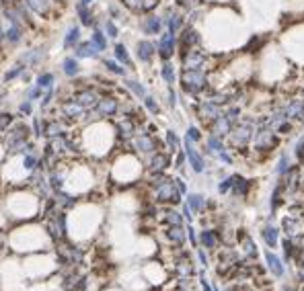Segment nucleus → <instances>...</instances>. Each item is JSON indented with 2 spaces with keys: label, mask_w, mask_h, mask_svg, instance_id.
I'll return each instance as SVG.
<instances>
[{
  "label": "nucleus",
  "mask_w": 304,
  "mask_h": 291,
  "mask_svg": "<svg viewBox=\"0 0 304 291\" xmlns=\"http://www.w3.org/2000/svg\"><path fill=\"white\" fill-rule=\"evenodd\" d=\"M179 84L185 95L193 99L204 97L212 88V84H210V72H206V70H181Z\"/></svg>",
  "instance_id": "f257e3e1"
},
{
  "label": "nucleus",
  "mask_w": 304,
  "mask_h": 291,
  "mask_svg": "<svg viewBox=\"0 0 304 291\" xmlns=\"http://www.w3.org/2000/svg\"><path fill=\"white\" fill-rule=\"evenodd\" d=\"M177 57H179L181 70H206V72H212V70H214V66H212L214 57L204 50V45H202V48L187 50V52L179 53Z\"/></svg>",
  "instance_id": "f03ea898"
},
{
  "label": "nucleus",
  "mask_w": 304,
  "mask_h": 291,
  "mask_svg": "<svg viewBox=\"0 0 304 291\" xmlns=\"http://www.w3.org/2000/svg\"><path fill=\"white\" fill-rule=\"evenodd\" d=\"M279 146V133L267 125H257L255 135H253V148L255 152H274Z\"/></svg>",
  "instance_id": "7ed1b4c3"
},
{
  "label": "nucleus",
  "mask_w": 304,
  "mask_h": 291,
  "mask_svg": "<svg viewBox=\"0 0 304 291\" xmlns=\"http://www.w3.org/2000/svg\"><path fill=\"white\" fill-rule=\"evenodd\" d=\"M122 111V101H118L113 95L103 92V97L99 99V103L95 105V109L89 111L91 119H111Z\"/></svg>",
  "instance_id": "20e7f679"
},
{
  "label": "nucleus",
  "mask_w": 304,
  "mask_h": 291,
  "mask_svg": "<svg viewBox=\"0 0 304 291\" xmlns=\"http://www.w3.org/2000/svg\"><path fill=\"white\" fill-rule=\"evenodd\" d=\"M154 45H156V55L160 57V62L173 60L179 50V35H175L171 31H162L158 35V39L154 41Z\"/></svg>",
  "instance_id": "39448f33"
},
{
  "label": "nucleus",
  "mask_w": 304,
  "mask_h": 291,
  "mask_svg": "<svg viewBox=\"0 0 304 291\" xmlns=\"http://www.w3.org/2000/svg\"><path fill=\"white\" fill-rule=\"evenodd\" d=\"M101 97H103V92L97 86H92V84H76V88H74V92H72V97H70V99H74L80 107H85L87 111H91V109H95V105L99 103Z\"/></svg>",
  "instance_id": "423d86ee"
},
{
  "label": "nucleus",
  "mask_w": 304,
  "mask_h": 291,
  "mask_svg": "<svg viewBox=\"0 0 304 291\" xmlns=\"http://www.w3.org/2000/svg\"><path fill=\"white\" fill-rule=\"evenodd\" d=\"M224 111V107H222V105H218L216 101H212L210 97H200L197 99V103H195V113H197V117H200V121L202 123H212L218 115Z\"/></svg>",
  "instance_id": "0eeeda50"
},
{
  "label": "nucleus",
  "mask_w": 304,
  "mask_h": 291,
  "mask_svg": "<svg viewBox=\"0 0 304 291\" xmlns=\"http://www.w3.org/2000/svg\"><path fill=\"white\" fill-rule=\"evenodd\" d=\"M204 45V35L200 33L195 25H185L179 33V50H177V55L191 50V48H202Z\"/></svg>",
  "instance_id": "6e6552de"
},
{
  "label": "nucleus",
  "mask_w": 304,
  "mask_h": 291,
  "mask_svg": "<svg viewBox=\"0 0 304 291\" xmlns=\"http://www.w3.org/2000/svg\"><path fill=\"white\" fill-rule=\"evenodd\" d=\"M138 27H140V31H142V35H146V37H158V35L165 31V21H162V15L148 13V15L140 17Z\"/></svg>",
  "instance_id": "1a4fd4ad"
},
{
  "label": "nucleus",
  "mask_w": 304,
  "mask_h": 291,
  "mask_svg": "<svg viewBox=\"0 0 304 291\" xmlns=\"http://www.w3.org/2000/svg\"><path fill=\"white\" fill-rule=\"evenodd\" d=\"M162 21H165V31H171L175 35H179L181 29L187 25L185 13L181 8H177V6H167L165 15H162Z\"/></svg>",
  "instance_id": "9d476101"
},
{
  "label": "nucleus",
  "mask_w": 304,
  "mask_h": 291,
  "mask_svg": "<svg viewBox=\"0 0 304 291\" xmlns=\"http://www.w3.org/2000/svg\"><path fill=\"white\" fill-rule=\"evenodd\" d=\"M0 25H2V29H4L6 48H17V45L23 43V39H25V27L17 25V23H10L2 17H0Z\"/></svg>",
  "instance_id": "9b49d317"
},
{
  "label": "nucleus",
  "mask_w": 304,
  "mask_h": 291,
  "mask_svg": "<svg viewBox=\"0 0 304 291\" xmlns=\"http://www.w3.org/2000/svg\"><path fill=\"white\" fill-rule=\"evenodd\" d=\"M23 2L27 4V8L33 13V17H39L43 21L54 19L56 8H58V4L54 2V0H23Z\"/></svg>",
  "instance_id": "f8f14e48"
},
{
  "label": "nucleus",
  "mask_w": 304,
  "mask_h": 291,
  "mask_svg": "<svg viewBox=\"0 0 304 291\" xmlns=\"http://www.w3.org/2000/svg\"><path fill=\"white\" fill-rule=\"evenodd\" d=\"M134 52H136V60L140 64L150 66L152 62H154V57H156V45H154V41H150L148 37L146 39H138Z\"/></svg>",
  "instance_id": "ddd939ff"
},
{
  "label": "nucleus",
  "mask_w": 304,
  "mask_h": 291,
  "mask_svg": "<svg viewBox=\"0 0 304 291\" xmlns=\"http://www.w3.org/2000/svg\"><path fill=\"white\" fill-rule=\"evenodd\" d=\"M154 189H156V201H160V203H179L181 201V191L177 189L175 181L167 179L165 183Z\"/></svg>",
  "instance_id": "4468645a"
},
{
  "label": "nucleus",
  "mask_w": 304,
  "mask_h": 291,
  "mask_svg": "<svg viewBox=\"0 0 304 291\" xmlns=\"http://www.w3.org/2000/svg\"><path fill=\"white\" fill-rule=\"evenodd\" d=\"M282 228H284L286 238L294 240V238L302 236V232H304V217L302 215H296V213H290V215L284 217Z\"/></svg>",
  "instance_id": "2eb2a0df"
},
{
  "label": "nucleus",
  "mask_w": 304,
  "mask_h": 291,
  "mask_svg": "<svg viewBox=\"0 0 304 291\" xmlns=\"http://www.w3.org/2000/svg\"><path fill=\"white\" fill-rule=\"evenodd\" d=\"M208 127H210V133H212V135L224 139V137L230 135V132H232V127H235V123H232V121L226 117V115H224V111H222V113H220L218 117H216L212 123H210Z\"/></svg>",
  "instance_id": "dca6fc26"
},
{
  "label": "nucleus",
  "mask_w": 304,
  "mask_h": 291,
  "mask_svg": "<svg viewBox=\"0 0 304 291\" xmlns=\"http://www.w3.org/2000/svg\"><path fill=\"white\" fill-rule=\"evenodd\" d=\"M132 146L136 152H142V154H152L156 150V139L152 137L150 133L144 132H136V135L132 137Z\"/></svg>",
  "instance_id": "f3484780"
},
{
  "label": "nucleus",
  "mask_w": 304,
  "mask_h": 291,
  "mask_svg": "<svg viewBox=\"0 0 304 291\" xmlns=\"http://www.w3.org/2000/svg\"><path fill=\"white\" fill-rule=\"evenodd\" d=\"M76 17L80 21V25L83 27H97L101 25V23L97 21V15H95V10H92V6H85V4H80L76 2Z\"/></svg>",
  "instance_id": "a211bd4d"
},
{
  "label": "nucleus",
  "mask_w": 304,
  "mask_h": 291,
  "mask_svg": "<svg viewBox=\"0 0 304 291\" xmlns=\"http://www.w3.org/2000/svg\"><path fill=\"white\" fill-rule=\"evenodd\" d=\"M185 156H187V160H189V166L195 172H202L206 168V162H204L202 154L193 148V142H189V139H185Z\"/></svg>",
  "instance_id": "6ab92c4d"
},
{
  "label": "nucleus",
  "mask_w": 304,
  "mask_h": 291,
  "mask_svg": "<svg viewBox=\"0 0 304 291\" xmlns=\"http://www.w3.org/2000/svg\"><path fill=\"white\" fill-rule=\"evenodd\" d=\"M74 55L78 60H95V57L101 55V52L91 43V39H87V41H80L74 48Z\"/></svg>",
  "instance_id": "aec40b11"
},
{
  "label": "nucleus",
  "mask_w": 304,
  "mask_h": 291,
  "mask_svg": "<svg viewBox=\"0 0 304 291\" xmlns=\"http://www.w3.org/2000/svg\"><path fill=\"white\" fill-rule=\"evenodd\" d=\"M45 60V52L43 50H27L19 55V62L27 68H37Z\"/></svg>",
  "instance_id": "412c9836"
},
{
  "label": "nucleus",
  "mask_w": 304,
  "mask_h": 291,
  "mask_svg": "<svg viewBox=\"0 0 304 291\" xmlns=\"http://www.w3.org/2000/svg\"><path fill=\"white\" fill-rule=\"evenodd\" d=\"M160 78L165 80V84H167V86H175V84H177L179 72H177V68H175L173 60H167V62H162V64H160Z\"/></svg>",
  "instance_id": "4be33fe9"
},
{
  "label": "nucleus",
  "mask_w": 304,
  "mask_h": 291,
  "mask_svg": "<svg viewBox=\"0 0 304 291\" xmlns=\"http://www.w3.org/2000/svg\"><path fill=\"white\" fill-rule=\"evenodd\" d=\"M62 72L66 78H78L80 72H83V68H80V60L76 55H68L62 60Z\"/></svg>",
  "instance_id": "5701e85b"
},
{
  "label": "nucleus",
  "mask_w": 304,
  "mask_h": 291,
  "mask_svg": "<svg viewBox=\"0 0 304 291\" xmlns=\"http://www.w3.org/2000/svg\"><path fill=\"white\" fill-rule=\"evenodd\" d=\"M80 41H83V31H80V25H70L66 35H64V48L66 50H74Z\"/></svg>",
  "instance_id": "b1692460"
},
{
  "label": "nucleus",
  "mask_w": 304,
  "mask_h": 291,
  "mask_svg": "<svg viewBox=\"0 0 304 291\" xmlns=\"http://www.w3.org/2000/svg\"><path fill=\"white\" fill-rule=\"evenodd\" d=\"M91 43L95 45V48L103 53V52H107V48H109V37L105 35V31H103V27L101 25H97V27H92V33H91Z\"/></svg>",
  "instance_id": "393cba45"
},
{
  "label": "nucleus",
  "mask_w": 304,
  "mask_h": 291,
  "mask_svg": "<svg viewBox=\"0 0 304 291\" xmlns=\"http://www.w3.org/2000/svg\"><path fill=\"white\" fill-rule=\"evenodd\" d=\"M265 45H267V39L261 37V35H251L249 41L244 43V48H243V53H249V55H255V53H259L265 50Z\"/></svg>",
  "instance_id": "a878e982"
},
{
  "label": "nucleus",
  "mask_w": 304,
  "mask_h": 291,
  "mask_svg": "<svg viewBox=\"0 0 304 291\" xmlns=\"http://www.w3.org/2000/svg\"><path fill=\"white\" fill-rule=\"evenodd\" d=\"M123 86H125V90L127 92H132V97H136V99H144L146 95H148V90H146V86L140 82V80H136V78H123Z\"/></svg>",
  "instance_id": "bb28decb"
},
{
  "label": "nucleus",
  "mask_w": 304,
  "mask_h": 291,
  "mask_svg": "<svg viewBox=\"0 0 304 291\" xmlns=\"http://www.w3.org/2000/svg\"><path fill=\"white\" fill-rule=\"evenodd\" d=\"M251 187H253V183L249 181V179H244V177H241V174H235V183H232V195H237V197H247L249 195V191H251Z\"/></svg>",
  "instance_id": "cd10ccee"
},
{
  "label": "nucleus",
  "mask_w": 304,
  "mask_h": 291,
  "mask_svg": "<svg viewBox=\"0 0 304 291\" xmlns=\"http://www.w3.org/2000/svg\"><path fill=\"white\" fill-rule=\"evenodd\" d=\"M113 57L120 64H123L127 70L134 68V60H132V55H130V52H127V48H125L123 43H115L113 45Z\"/></svg>",
  "instance_id": "c85d7f7f"
},
{
  "label": "nucleus",
  "mask_w": 304,
  "mask_h": 291,
  "mask_svg": "<svg viewBox=\"0 0 304 291\" xmlns=\"http://www.w3.org/2000/svg\"><path fill=\"white\" fill-rule=\"evenodd\" d=\"M103 68L107 70L109 74H113V76H120V78L127 76V68L123 64H120L115 57H103Z\"/></svg>",
  "instance_id": "c756f323"
},
{
  "label": "nucleus",
  "mask_w": 304,
  "mask_h": 291,
  "mask_svg": "<svg viewBox=\"0 0 304 291\" xmlns=\"http://www.w3.org/2000/svg\"><path fill=\"white\" fill-rule=\"evenodd\" d=\"M169 166H171V160H169L167 154H162V152L152 154V158H150V170L152 172H165Z\"/></svg>",
  "instance_id": "7c9ffc66"
},
{
  "label": "nucleus",
  "mask_w": 304,
  "mask_h": 291,
  "mask_svg": "<svg viewBox=\"0 0 304 291\" xmlns=\"http://www.w3.org/2000/svg\"><path fill=\"white\" fill-rule=\"evenodd\" d=\"M277 234H279V230L275 226H272V224L263 226V230H261V238H263V242L270 248H275L277 246Z\"/></svg>",
  "instance_id": "2f4dec72"
},
{
  "label": "nucleus",
  "mask_w": 304,
  "mask_h": 291,
  "mask_svg": "<svg viewBox=\"0 0 304 291\" xmlns=\"http://www.w3.org/2000/svg\"><path fill=\"white\" fill-rule=\"evenodd\" d=\"M265 261H267V266L272 269V273L274 275H277V277H282L284 275V266H282V261H279L275 254L272 252V250H265Z\"/></svg>",
  "instance_id": "473e14b6"
},
{
  "label": "nucleus",
  "mask_w": 304,
  "mask_h": 291,
  "mask_svg": "<svg viewBox=\"0 0 304 291\" xmlns=\"http://www.w3.org/2000/svg\"><path fill=\"white\" fill-rule=\"evenodd\" d=\"M103 31H105V35H107L109 39H118L120 37V25H118V21H113V19H105L103 21Z\"/></svg>",
  "instance_id": "72a5a7b5"
},
{
  "label": "nucleus",
  "mask_w": 304,
  "mask_h": 291,
  "mask_svg": "<svg viewBox=\"0 0 304 291\" xmlns=\"http://www.w3.org/2000/svg\"><path fill=\"white\" fill-rule=\"evenodd\" d=\"M290 168H292V160H290V156L286 152H282V154H279V160H277V166H275V174L282 179V177H286V174H288Z\"/></svg>",
  "instance_id": "f704fd0d"
},
{
  "label": "nucleus",
  "mask_w": 304,
  "mask_h": 291,
  "mask_svg": "<svg viewBox=\"0 0 304 291\" xmlns=\"http://www.w3.org/2000/svg\"><path fill=\"white\" fill-rule=\"evenodd\" d=\"M54 82H56V74L54 72H41L37 78H35V84L39 88L48 90V88H54Z\"/></svg>",
  "instance_id": "c9c22d12"
},
{
  "label": "nucleus",
  "mask_w": 304,
  "mask_h": 291,
  "mask_svg": "<svg viewBox=\"0 0 304 291\" xmlns=\"http://www.w3.org/2000/svg\"><path fill=\"white\" fill-rule=\"evenodd\" d=\"M162 0H140V8L138 15H148V13H156V8H160Z\"/></svg>",
  "instance_id": "e433bc0d"
},
{
  "label": "nucleus",
  "mask_w": 304,
  "mask_h": 291,
  "mask_svg": "<svg viewBox=\"0 0 304 291\" xmlns=\"http://www.w3.org/2000/svg\"><path fill=\"white\" fill-rule=\"evenodd\" d=\"M220 150H224L222 137H216V135L210 133V137L206 139V152H208V154H218Z\"/></svg>",
  "instance_id": "4c0bfd02"
},
{
  "label": "nucleus",
  "mask_w": 304,
  "mask_h": 291,
  "mask_svg": "<svg viewBox=\"0 0 304 291\" xmlns=\"http://www.w3.org/2000/svg\"><path fill=\"white\" fill-rule=\"evenodd\" d=\"M107 17L113 19V21H125V15H123V6L122 2H109L107 4Z\"/></svg>",
  "instance_id": "58836bf2"
},
{
  "label": "nucleus",
  "mask_w": 304,
  "mask_h": 291,
  "mask_svg": "<svg viewBox=\"0 0 304 291\" xmlns=\"http://www.w3.org/2000/svg\"><path fill=\"white\" fill-rule=\"evenodd\" d=\"M202 244L206 248H216L218 246V234L214 230H204L202 232Z\"/></svg>",
  "instance_id": "ea45409f"
},
{
  "label": "nucleus",
  "mask_w": 304,
  "mask_h": 291,
  "mask_svg": "<svg viewBox=\"0 0 304 291\" xmlns=\"http://www.w3.org/2000/svg\"><path fill=\"white\" fill-rule=\"evenodd\" d=\"M187 205L191 207V212H197L200 213L202 209L206 207V199L202 195H197V193H193V195H189V199H187Z\"/></svg>",
  "instance_id": "a19ab883"
},
{
  "label": "nucleus",
  "mask_w": 304,
  "mask_h": 291,
  "mask_svg": "<svg viewBox=\"0 0 304 291\" xmlns=\"http://www.w3.org/2000/svg\"><path fill=\"white\" fill-rule=\"evenodd\" d=\"M142 101H144V107H146V111L150 115H158L160 113V105H158V101L152 97V95H146Z\"/></svg>",
  "instance_id": "79ce46f5"
},
{
  "label": "nucleus",
  "mask_w": 304,
  "mask_h": 291,
  "mask_svg": "<svg viewBox=\"0 0 304 291\" xmlns=\"http://www.w3.org/2000/svg\"><path fill=\"white\" fill-rule=\"evenodd\" d=\"M169 238H171L175 244H183V240H185V230H183L181 226H171Z\"/></svg>",
  "instance_id": "37998d69"
},
{
  "label": "nucleus",
  "mask_w": 304,
  "mask_h": 291,
  "mask_svg": "<svg viewBox=\"0 0 304 291\" xmlns=\"http://www.w3.org/2000/svg\"><path fill=\"white\" fill-rule=\"evenodd\" d=\"M243 248H244V254H247L249 259H257V246L253 244V240L249 236L243 238Z\"/></svg>",
  "instance_id": "c03bdc74"
},
{
  "label": "nucleus",
  "mask_w": 304,
  "mask_h": 291,
  "mask_svg": "<svg viewBox=\"0 0 304 291\" xmlns=\"http://www.w3.org/2000/svg\"><path fill=\"white\" fill-rule=\"evenodd\" d=\"M167 146H169L171 152H177V150L181 148V139L175 132H167Z\"/></svg>",
  "instance_id": "a18cd8bd"
},
{
  "label": "nucleus",
  "mask_w": 304,
  "mask_h": 291,
  "mask_svg": "<svg viewBox=\"0 0 304 291\" xmlns=\"http://www.w3.org/2000/svg\"><path fill=\"white\" fill-rule=\"evenodd\" d=\"M165 222H167L169 226H181V224H183V217H181L177 212H167V213H165Z\"/></svg>",
  "instance_id": "49530a36"
},
{
  "label": "nucleus",
  "mask_w": 304,
  "mask_h": 291,
  "mask_svg": "<svg viewBox=\"0 0 304 291\" xmlns=\"http://www.w3.org/2000/svg\"><path fill=\"white\" fill-rule=\"evenodd\" d=\"M185 139H189V142H202V130L200 127H195V125H191L189 130H187V137Z\"/></svg>",
  "instance_id": "de8ad7c7"
},
{
  "label": "nucleus",
  "mask_w": 304,
  "mask_h": 291,
  "mask_svg": "<svg viewBox=\"0 0 304 291\" xmlns=\"http://www.w3.org/2000/svg\"><path fill=\"white\" fill-rule=\"evenodd\" d=\"M25 95H27V101H35V99L43 97V88H39L37 84H35V86H29Z\"/></svg>",
  "instance_id": "09e8293b"
},
{
  "label": "nucleus",
  "mask_w": 304,
  "mask_h": 291,
  "mask_svg": "<svg viewBox=\"0 0 304 291\" xmlns=\"http://www.w3.org/2000/svg\"><path fill=\"white\" fill-rule=\"evenodd\" d=\"M232 183H235V174H230V177H226L224 181H220L218 191H220V193H228V191L232 189Z\"/></svg>",
  "instance_id": "8fccbe9b"
},
{
  "label": "nucleus",
  "mask_w": 304,
  "mask_h": 291,
  "mask_svg": "<svg viewBox=\"0 0 304 291\" xmlns=\"http://www.w3.org/2000/svg\"><path fill=\"white\" fill-rule=\"evenodd\" d=\"M294 156H296L298 162L304 160V135L298 137V142H296V146H294Z\"/></svg>",
  "instance_id": "3c124183"
},
{
  "label": "nucleus",
  "mask_w": 304,
  "mask_h": 291,
  "mask_svg": "<svg viewBox=\"0 0 304 291\" xmlns=\"http://www.w3.org/2000/svg\"><path fill=\"white\" fill-rule=\"evenodd\" d=\"M122 6L125 10H130V13H136L138 15V8H140V0H120Z\"/></svg>",
  "instance_id": "603ef678"
},
{
  "label": "nucleus",
  "mask_w": 304,
  "mask_h": 291,
  "mask_svg": "<svg viewBox=\"0 0 304 291\" xmlns=\"http://www.w3.org/2000/svg\"><path fill=\"white\" fill-rule=\"evenodd\" d=\"M292 130H294V125H292V121H290V119H286V121H282V123L277 125V130H275V132H277L279 135H288Z\"/></svg>",
  "instance_id": "864d4df0"
},
{
  "label": "nucleus",
  "mask_w": 304,
  "mask_h": 291,
  "mask_svg": "<svg viewBox=\"0 0 304 291\" xmlns=\"http://www.w3.org/2000/svg\"><path fill=\"white\" fill-rule=\"evenodd\" d=\"M167 103H169V107H171V109L177 107V92H175L173 86L167 88Z\"/></svg>",
  "instance_id": "5fc2aeb1"
},
{
  "label": "nucleus",
  "mask_w": 304,
  "mask_h": 291,
  "mask_svg": "<svg viewBox=\"0 0 304 291\" xmlns=\"http://www.w3.org/2000/svg\"><path fill=\"white\" fill-rule=\"evenodd\" d=\"M216 156H218L222 162H224V164H232V162H235V160H232V156L228 154V150H226V148H224V150H220V152H218Z\"/></svg>",
  "instance_id": "6e6d98bb"
},
{
  "label": "nucleus",
  "mask_w": 304,
  "mask_h": 291,
  "mask_svg": "<svg viewBox=\"0 0 304 291\" xmlns=\"http://www.w3.org/2000/svg\"><path fill=\"white\" fill-rule=\"evenodd\" d=\"M31 103H33V101H23V103H21V107H19V111H21L23 115H29V113L33 111V107H31Z\"/></svg>",
  "instance_id": "4d7b16f0"
},
{
  "label": "nucleus",
  "mask_w": 304,
  "mask_h": 291,
  "mask_svg": "<svg viewBox=\"0 0 304 291\" xmlns=\"http://www.w3.org/2000/svg\"><path fill=\"white\" fill-rule=\"evenodd\" d=\"M175 185H177V189L181 191V195H185V193H187V187H185V183H183L181 179H175Z\"/></svg>",
  "instance_id": "13d9d810"
},
{
  "label": "nucleus",
  "mask_w": 304,
  "mask_h": 291,
  "mask_svg": "<svg viewBox=\"0 0 304 291\" xmlns=\"http://www.w3.org/2000/svg\"><path fill=\"white\" fill-rule=\"evenodd\" d=\"M183 162H185V154L181 152V154L177 156V162H175V164H177V168H183Z\"/></svg>",
  "instance_id": "bf43d9fd"
},
{
  "label": "nucleus",
  "mask_w": 304,
  "mask_h": 291,
  "mask_svg": "<svg viewBox=\"0 0 304 291\" xmlns=\"http://www.w3.org/2000/svg\"><path fill=\"white\" fill-rule=\"evenodd\" d=\"M6 45V41H4V29H2V25H0V50H2Z\"/></svg>",
  "instance_id": "052dcab7"
},
{
  "label": "nucleus",
  "mask_w": 304,
  "mask_h": 291,
  "mask_svg": "<svg viewBox=\"0 0 304 291\" xmlns=\"http://www.w3.org/2000/svg\"><path fill=\"white\" fill-rule=\"evenodd\" d=\"M78 2L85 4V6H92V4H95V0H78Z\"/></svg>",
  "instance_id": "680f3d73"
},
{
  "label": "nucleus",
  "mask_w": 304,
  "mask_h": 291,
  "mask_svg": "<svg viewBox=\"0 0 304 291\" xmlns=\"http://www.w3.org/2000/svg\"><path fill=\"white\" fill-rule=\"evenodd\" d=\"M300 97H302V99H304V86H302V90H300Z\"/></svg>",
  "instance_id": "e2e57ef3"
},
{
  "label": "nucleus",
  "mask_w": 304,
  "mask_h": 291,
  "mask_svg": "<svg viewBox=\"0 0 304 291\" xmlns=\"http://www.w3.org/2000/svg\"><path fill=\"white\" fill-rule=\"evenodd\" d=\"M284 291H294V289H292V287H286V289H284Z\"/></svg>",
  "instance_id": "0e129e2a"
},
{
  "label": "nucleus",
  "mask_w": 304,
  "mask_h": 291,
  "mask_svg": "<svg viewBox=\"0 0 304 291\" xmlns=\"http://www.w3.org/2000/svg\"><path fill=\"white\" fill-rule=\"evenodd\" d=\"M302 168H304V160H302Z\"/></svg>",
  "instance_id": "69168bd1"
}]
</instances>
